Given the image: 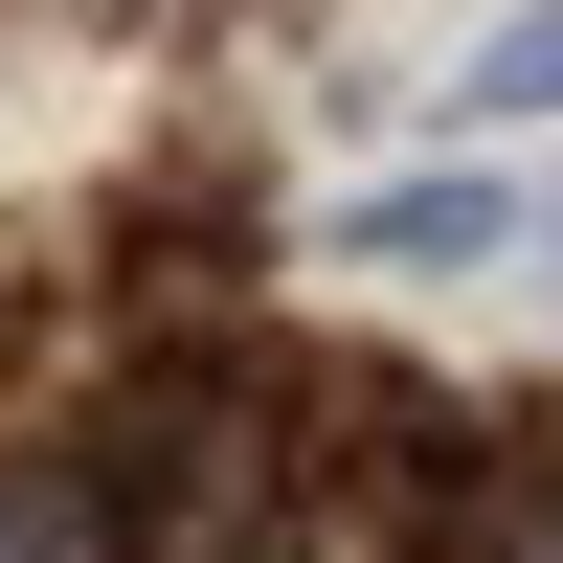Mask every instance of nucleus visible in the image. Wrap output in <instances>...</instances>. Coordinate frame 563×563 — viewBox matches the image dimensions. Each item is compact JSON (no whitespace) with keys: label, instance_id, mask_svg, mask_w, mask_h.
I'll return each mask as SVG.
<instances>
[{"label":"nucleus","instance_id":"nucleus-1","mask_svg":"<svg viewBox=\"0 0 563 563\" xmlns=\"http://www.w3.org/2000/svg\"><path fill=\"white\" fill-rule=\"evenodd\" d=\"M0 563H113V496L90 474H0Z\"/></svg>","mask_w":563,"mask_h":563},{"label":"nucleus","instance_id":"nucleus-2","mask_svg":"<svg viewBox=\"0 0 563 563\" xmlns=\"http://www.w3.org/2000/svg\"><path fill=\"white\" fill-rule=\"evenodd\" d=\"M361 249L429 271V249H496V180H406V203H361Z\"/></svg>","mask_w":563,"mask_h":563},{"label":"nucleus","instance_id":"nucleus-3","mask_svg":"<svg viewBox=\"0 0 563 563\" xmlns=\"http://www.w3.org/2000/svg\"><path fill=\"white\" fill-rule=\"evenodd\" d=\"M474 113H563V0H541V23H496V68H474Z\"/></svg>","mask_w":563,"mask_h":563},{"label":"nucleus","instance_id":"nucleus-4","mask_svg":"<svg viewBox=\"0 0 563 563\" xmlns=\"http://www.w3.org/2000/svg\"><path fill=\"white\" fill-rule=\"evenodd\" d=\"M541 563H563V541H541Z\"/></svg>","mask_w":563,"mask_h":563}]
</instances>
